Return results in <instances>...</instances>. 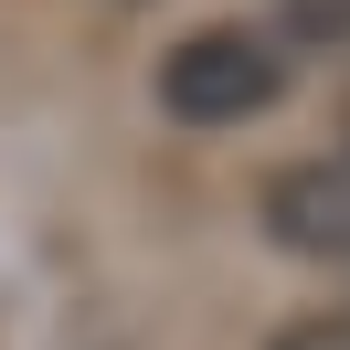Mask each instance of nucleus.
Instances as JSON below:
<instances>
[{
    "label": "nucleus",
    "mask_w": 350,
    "mask_h": 350,
    "mask_svg": "<svg viewBox=\"0 0 350 350\" xmlns=\"http://www.w3.org/2000/svg\"><path fill=\"white\" fill-rule=\"evenodd\" d=\"M276 85H286L276 43L244 32V22H202V32H180V43L159 53V107H170L180 128H244V117L276 107Z\"/></svg>",
    "instance_id": "nucleus-1"
},
{
    "label": "nucleus",
    "mask_w": 350,
    "mask_h": 350,
    "mask_svg": "<svg viewBox=\"0 0 350 350\" xmlns=\"http://www.w3.org/2000/svg\"><path fill=\"white\" fill-rule=\"evenodd\" d=\"M276 350H350V319H308V329H286Z\"/></svg>",
    "instance_id": "nucleus-3"
},
{
    "label": "nucleus",
    "mask_w": 350,
    "mask_h": 350,
    "mask_svg": "<svg viewBox=\"0 0 350 350\" xmlns=\"http://www.w3.org/2000/svg\"><path fill=\"white\" fill-rule=\"evenodd\" d=\"M265 234H276L286 255L350 265V149L340 159H297V170L265 180Z\"/></svg>",
    "instance_id": "nucleus-2"
}]
</instances>
